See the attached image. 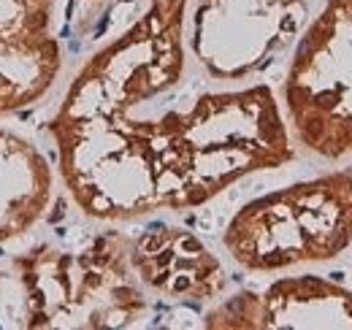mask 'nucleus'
I'll use <instances>...</instances> for the list:
<instances>
[{"label":"nucleus","instance_id":"0eeeda50","mask_svg":"<svg viewBox=\"0 0 352 330\" xmlns=\"http://www.w3.org/2000/svg\"><path fill=\"white\" fill-rule=\"evenodd\" d=\"M138 282L171 300H214L228 287L222 263L184 228L157 225L131 239Z\"/></svg>","mask_w":352,"mask_h":330},{"label":"nucleus","instance_id":"f257e3e1","mask_svg":"<svg viewBox=\"0 0 352 330\" xmlns=\"http://www.w3.org/2000/svg\"><path fill=\"white\" fill-rule=\"evenodd\" d=\"M184 11L187 0H149L131 30L82 68L49 124L60 176L87 217L184 211L247 173L293 160L265 84L184 89Z\"/></svg>","mask_w":352,"mask_h":330},{"label":"nucleus","instance_id":"f03ea898","mask_svg":"<svg viewBox=\"0 0 352 330\" xmlns=\"http://www.w3.org/2000/svg\"><path fill=\"white\" fill-rule=\"evenodd\" d=\"M28 300V328H131L146 295L131 265V239L109 230L79 252L49 244L14 260Z\"/></svg>","mask_w":352,"mask_h":330},{"label":"nucleus","instance_id":"423d86ee","mask_svg":"<svg viewBox=\"0 0 352 330\" xmlns=\"http://www.w3.org/2000/svg\"><path fill=\"white\" fill-rule=\"evenodd\" d=\"M214 330L352 328V292L320 276H290L265 292H239L204 317Z\"/></svg>","mask_w":352,"mask_h":330},{"label":"nucleus","instance_id":"6e6552de","mask_svg":"<svg viewBox=\"0 0 352 330\" xmlns=\"http://www.w3.org/2000/svg\"><path fill=\"white\" fill-rule=\"evenodd\" d=\"M52 165L25 138L0 130V244L25 236L52 204Z\"/></svg>","mask_w":352,"mask_h":330},{"label":"nucleus","instance_id":"1a4fd4ad","mask_svg":"<svg viewBox=\"0 0 352 330\" xmlns=\"http://www.w3.org/2000/svg\"><path fill=\"white\" fill-rule=\"evenodd\" d=\"M60 71V46L49 36L33 46L0 49V117L36 103Z\"/></svg>","mask_w":352,"mask_h":330},{"label":"nucleus","instance_id":"20e7f679","mask_svg":"<svg viewBox=\"0 0 352 330\" xmlns=\"http://www.w3.org/2000/svg\"><path fill=\"white\" fill-rule=\"evenodd\" d=\"M285 103L309 152L336 160L352 152V0H328L298 43Z\"/></svg>","mask_w":352,"mask_h":330},{"label":"nucleus","instance_id":"7ed1b4c3","mask_svg":"<svg viewBox=\"0 0 352 330\" xmlns=\"http://www.w3.org/2000/svg\"><path fill=\"white\" fill-rule=\"evenodd\" d=\"M222 244L247 271L339 257L352 244V168L250 201L225 228Z\"/></svg>","mask_w":352,"mask_h":330},{"label":"nucleus","instance_id":"39448f33","mask_svg":"<svg viewBox=\"0 0 352 330\" xmlns=\"http://www.w3.org/2000/svg\"><path fill=\"white\" fill-rule=\"evenodd\" d=\"M304 14V0H201L192 52L212 79H244L282 52Z\"/></svg>","mask_w":352,"mask_h":330},{"label":"nucleus","instance_id":"9d476101","mask_svg":"<svg viewBox=\"0 0 352 330\" xmlns=\"http://www.w3.org/2000/svg\"><path fill=\"white\" fill-rule=\"evenodd\" d=\"M52 0H0V49L33 46L49 38Z\"/></svg>","mask_w":352,"mask_h":330}]
</instances>
